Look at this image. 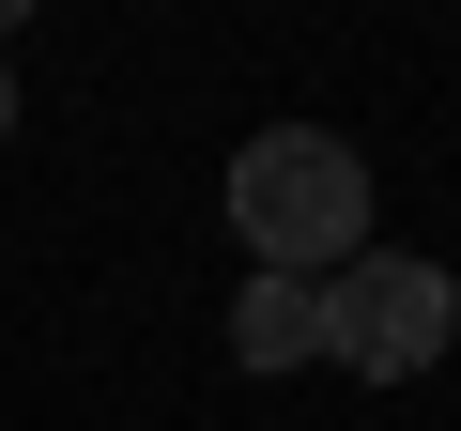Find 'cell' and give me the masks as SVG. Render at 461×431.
I'll list each match as a JSON object with an SVG mask.
<instances>
[{
    "label": "cell",
    "mask_w": 461,
    "mask_h": 431,
    "mask_svg": "<svg viewBox=\"0 0 461 431\" xmlns=\"http://www.w3.org/2000/svg\"><path fill=\"white\" fill-rule=\"evenodd\" d=\"M230 247L262 278H339L369 247V154L323 139V124H262L230 154Z\"/></svg>",
    "instance_id": "6da1fadb"
},
{
    "label": "cell",
    "mask_w": 461,
    "mask_h": 431,
    "mask_svg": "<svg viewBox=\"0 0 461 431\" xmlns=\"http://www.w3.org/2000/svg\"><path fill=\"white\" fill-rule=\"evenodd\" d=\"M446 339H461L446 262H415V247H354V262L323 278V354H339L354 385H415V370H446Z\"/></svg>",
    "instance_id": "7a4b0ae2"
},
{
    "label": "cell",
    "mask_w": 461,
    "mask_h": 431,
    "mask_svg": "<svg viewBox=\"0 0 461 431\" xmlns=\"http://www.w3.org/2000/svg\"><path fill=\"white\" fill-rule=\"evenodd\" d=\"M230 354L247 370H308L323 354V278H247L230 293Z\"/></svg>",
    "instance_id": "3957f363"
},
{
    "label": "cell",
    "mask_w": 461,
    "mask_h": 431,
    "mask_svg": "<svg viewBox=\"0 0 461 431\" xmlns=\"http://www.w3.org/2000/svg\"><path fill=\"white\" fill-rule=\"evenodd\" d=\"M0 139H16V78H0Z\"/></svg>",
    "instance_id": "277c9868"
},
{
    "label": "cell",
    "mask_w": 461,
    "mask_h": 431,
    "mask_svg": "<svg viewBox=\"0 0 461 431\" xmlns=\"http://www.w3.org/2000/svg\"><path fill=\"white\" fill-rule=\"evenodd\" d=\"M0 47H16V0H0Z\"/></svg>",
    "instance_id": "5b68a950"
}]
</instances>
